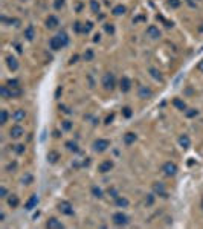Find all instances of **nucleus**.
Masks as SVG:
<instances>
[{
	"instance_id": "nucleus-50",
	"label": "nucleus",
	"mask_w": 203,
	"mask_h": 229,
	"mask_svg": "<svg viewBox=\"0 0 203 229\" xmlns=\"http://www.w3.org/2000/svg\"><path fill=\"white\" fill-rule=\"evenodd\" d=\"M99 40H101V35H99V34H96V35L93 37V41H95V43H98Z\"/></svg>"
},
{
	"instance_id": "nucleus-10",
	"label": "nucleus",
	"mask_w": 203,
	"mask_h": 229,
	"mask_svg": "<svg viewBox=\"0 0 203 229\" xmlns=\"http://www.w3.org/2000/svg\"><path fill=\"white\" fill-rule=\"evenodd\" d=\"M112 168H113V162H112V160H104V162L99 164L98 171H99V173H109Z\"/></svg>"
},
{
	"instance_id": "nucleus-54",
	"label": "nucleus",
	"mask_w": 203,
	"mask_h": 229,
	"mask_svg": "<svg viewBox=\"0 0 203 229\" xmlns=\"http://www.w3.org/2000/svg\"><path fill=\"white\" fill-rule=\"evenodd\" d=\"M201 209H203V197H201Z\"/></svg>"
},
{
	"instance_id": "nucleus-22",
	"label": "nucleus",
	"mask_w": 203,
	"mask_h": 229,
	"mask_svg": "<svg viewBox=\"0 0 203 229\" xmlns=\"http://www.w3.org/2000/svg\"><path fill=\"white\" fill-rule=\"evenodd\" d=\"M173 105H174L176 108L182 110V111H186V104H185L180 98H174V99H173Z\"/></svg>"
},
{
	"instance_id": "nucleus-5",
	"label": "nucleus",
	"mask_w": 203,
	"mask_h": 229,
	"mask_svg": "<svg viewBox=\"0 0 203 229\" xmlns=\"http://www.w3.org/2000/svg\"><path fill=\"white\" fill-rule=\"evenodd\" d=\"M162 171H163L166 176H174V174L177 173V165H176L174 162H166V164H163Z\"/></svg>"
},
{
	"instance_id": "nucleus-38",
	"label": "nucleus",
	"mask_w": 203,
	"mask_h": 229,
	"mask_svg": "<svg viewBox=\"0 0 203 229\" xmlns=\"http://www.w3.org/2000/svg\"><path fill=\"white\" fill-rule=\"evenodd\" d=\"M168 5L171 8H179L180 6V0H168Z\"/></svg>"
},
{
	"instance_id": "nucleus-52",
	"label": "nucleus",
	"mask_w": 203,
	"mask_h": 229,
	"mask_svg": "<svg viewBox=\"0 0 203 229\" xmlns=\"http://www.w3.org/2000/svg\"><path fill=\"white\" fill-rule=\"evenodd\" d=\"M197 67H198V70H200V72H203V60L198 63V66H197Z\"/></svg>"
},
{
	"instance_id": "nucleus-33",
	"label": "nucleus",
	"mask_w": 203,
	"mask_h": 229,
	"mask_svg": "<svg viewBox=\"0 0 203 229\" xmlns=\"http://www.w3.org/2000/svg\"><path fill=\"white\" fill-rule=\"evenodd\" d=\"M84 60H86V61H92V60H93V51H92V49H87V51L84 52Z\"/></svg>"
},
{
	"instance_id": "nucleus-15",
	"label": "nucleus",
	"mask_w": 203,
	"mask_h": 229,
	"mask_svg": "<svg viewBox=\"0 0 203 229\" xmlns=\"http://www.w3.org/2000/svg\"><path fill=\"white\" fill-rule=\"evenodd\" d=\"M25 118H26V111L22 110V108H19V110H16V111L12 113V119H14L16 122H22Z\"/></svg>"
},
{
	"instance_id": "nucleus-49",
	"label": "nucleus",
	"mask_w": 203,
	"mask_h": 229,
	"mask_svg": "<svg viewBox=\"0 0 203 229\" xmlns=\"http://www.w3.org/2000/svg\"><path fill=\"white\" fill-rule=\"evenodd\" d=\"M113 118H115V116H113V114H110V116H109V118L106 119V124H110V122L113 121Z\"/></svg>"
},
{
	"instance_id": "nucleus-14",
	"label": "nucleus",
	"mask_w": 203,
	"mask_h": 229,
	"mask_svg": "<svg viewBox=\"0 0 203 229\" xmlns=\"http://www.w3.org/2000/svg\"><path fill=\"white\" fill-rule=\"evenodd\" d=\"M153 191H154L156 194L162 196V197H166V189H165L163 183H160V182H156V183L153 185Z\"/></svg>"
},
{
	"instance_id": "nucleus-34",
	"label": "nucleus",
	"mask_w": 203,
	"mask_h": 229,
	"mask_svg": "<svg viewBox=\"0 0 203 229\" xmlns=\"http://www.w3.org/2000/svg\"><path fill=\"white\" fill-rule=\"evenodd\" d=\"M61 127H63L64 132H69V130H72V122H70V121H63V122H61Z\"/></svg>"
},
{
	"instance_id": "nucleus-23",
	"label": "nucleus",
	"mask_w": 203,
	"mask_h": 229,
	"mask_svg": "<svg viewBox=\"0 0 203 229\" xmlns=\"http://www.w3.org/2000/svg\"><path fill=\"white\" fill-rule=\"evenodd\" d=\"M8 205H9L11 208H17V206L20 205V199H19L16 194H11V196L8 197Z\"/></svg>"
},
{
	"instance_id": "nucleus-8",
	"label": "nucleus",
	"mask_w": 203,
	"mask_h": 229,
	"mask_svg": "<svg viewBox=\"0 0 203 229\" xmlns=\"http://www.w3.org/2000/svg\"><path fill=\"white\" fill-rule=\"evenodd\" d=\"M37 205H38V197H37L35 194H32V196H31V197L28 199V202L25 203V209L31 211V209L37 208Z\"/></svg>"
},
{
	"instance_id": "nucleus-45",
	"label": "nucleus",
	"mask_w": 203,
	"mask_h": 229,
	"mask_svg": "<svg viewBox=\"0 0 203 229\" xmlns=\"http://www.w3.org/2000/svg\"><path fill=\"white\" fill-rule=\"evenodd\" d=\"M6 194H8L6 188H5V186H2V188H0V197H2V199H5V197H8Z\"/></svg>"
},
{
	"instance_id": "nucleus-28",
	"label": "nucleus",
	"mask_w": 203,
	"mask_h": 229,
	"mask_svg": "<svg viewBox=\"0 0 203 229\" xmlns=\"http://www.w3.org/2000/svg\"><path fill=\"white\" fill-rule=\"evenodd\" d=\"M92 194H93L95 197L101 199V197H103V189L98 188V186H93V188H92Z\"/></svg>"
},
{
	"instance_id": "nucleus-39",
	"label": "nucleus",
	"mask_w": 203,
	"mask_h": 229,
	"mask_svg": "<svg viewBox=\"0 0 203 229\" xmlns=\"http://www.w3.org/2000/svg\"><path fill=\"white\" fill-rule=\"evenodd\" d=\"M14 151H16L17 154H23V153H25V145H16V147H14Z\"/></svg>"
},
{
	"instance_id": "nucleus-25",
	"label": "nucleus",
	"mask_w": 203,
	"mask_h": 229,
	"mask_svg": "<svg viewBox=\"0 0 203 229\" xmlns=\"http://www.w3.org/2000/svg\"><path fill=\"white\" fill-rule=\"evenodd\" d=\"M125 11H127V8L124 5H116L113 8V14L115 16H122V14H125Z\"/></svg>"
},
{
	"instance_id": "nucleus-1",
	"label": "nucleus",
	"mask_w": 203,
	"mask_h": 229,
	"mask_svg": "<svg viewBox=\"0 0 203 229\" xmlns=\"http://www.w3.org/2000/svg\"><path fill=\"white\" fill-rule=\"evenodd\" d=\"M115 75L113 73H110V72H107L104 76H103V86H104V89L106 90H113L115 89Z\"/></svg>"
},
{
	"instance_id": "nucleus-16",
	"label": "nucleus",
	"mask_w": 203,
	"mask_h": 229,
	"mask_svg": "<svg viewBox=\"0 0 203 229\" xmlns=\"http://www.w3.org/2000/svg\"><path fill=\"white\" fill-rule=\"evenodd\" d=\"M147 35H148L150 38H159V37H160V31H159V28H156V26H148V28H147Z\"/></svg>"
},
{
	"instance_id": "nucleus-9",
	"label": "nucleus",
	"mask_w": 203,
	"mask_h": 229,
	"mask_svg": "<svg viewBox=\"0 0 203 229\" xmlns=\"http://www.w3.org/2000/svg\"><path fill=\"white\" fill-rule=\"evenodd\" d=\"M46 227H49V229H61V227H64V224L60 220H57V218H49L46 221Z\"/></svg>"
},
{
	"instance_id": "nucleus-24",
	"label": "nucleus",
	"mask_w": 203,
	"mask_h": 229,
	"mask_svg": "<svg viewBox=\"0 0 203 229\" xmlns=\"http://www.w3.org/2000/svg\"><path fill=\"white\" fill-rule=\"evenodd\" d=\"M115 200H116V206H119V208H127L128 206V199H125L122 196H118Z\"/></svg>"
},
{
	"instance_id": "nucleus-19",
	"label": "nucleus",
	"mask_w": 203,
	"mask_h": 229,
	"mask_svg": "<svg viewBox=\"0 0 203 229\" xmlns=\"http://www.w3.org/2000/svg\"><path fill=\"white\" fill-rule=\"evenodd\" d=\"M135 141H136V135L133 132H128L124 135V144L125 145H131V144H135Z\"/></svg>"
},
{
	"instance_id": "nucleus-17",
	"label": "nucleus",
	"mask_w": 203,
	"mask_h": 229,
	"mask_svg": "<svg viewBox=\"0 0 203 229\" xmlns=\"http://www.w3.org/2000/svg\"><path fill=\"white\" fill-rule=\"evenodd\" d=\"M60 25V22H58V19L55 17V16H49L47 17V20H46V26L49 28V29H54V28H57Z\"/></svg>"
},
{
	"instance_id": "nucleus-3",
	"label": "nucleus",
	"mask_w": 203,
	"mask_h": 229,
	"mask_svg": "<svg viewBox=\"0 0 203 229\" xmlns=\"http://www.w3.org/2000/svg\"><path fill=\"white\" fill-rule=\"evenodd\" d=\"M113 223L116 224V226H124V224H127L128 223V217L124 214V212H116V214H113Z\"/></svg>"
},
{
	"instance_id": "nucleus-35",
	"label": "nucleus",
	"mask_w": 203,
	"mask_h": 229,
	"mask_svg": "<svg viewBox=\"0 0 203 229\" xmlns=\"http://www.w3.org/2000/svg\"><path fill=\"white\" fill-rule=\"evenodd\" d=\"M66 147L70 150V151H78V145L75 144V142H72V141H69V142H66Z\"/></svg>"
},
{
	"instance_id": "nucleus-41",
	"label": "nucleus",
	"mask_w": 203,
	"mask_h": 229,
	"mask_svg": "<svg viewBox=\"0 0 203 229\" xmlns=\"http://www.w3.org/2000/svg\"><path fill=\"white\" fill-rule=\"evenodd\" d=\"M63 5H64V0H55L54 8H55V9H61V8H63Z\"/></svg>"
},
{
	"instance_id": "nucleus-44",
	"label": "nucleus",
	"mask_w": 203,
	"mask_h": 229,
	"mask_svg": "<svg viewBox=\"0 0 203 229\" xmlns=\"http://www.w3.org/2000/svg\"><path fill=\"white\" fill-rule=\"evenodd\" d=\"M22 182H23V183H26V185H28V183H31V182H32V176H31V174H26V176H23Z\"/></svg>"
},
{
	"instance_id": "nucleus-42",
	"label": "nucleus",
	"mask_w": 203,
	"mask_h": 229,
	"mask_svg": "<svg viewBox=\"0 0 203 229\" xmlns=\"http://www.w3.org/2000/svg\"><path fill=\"white\" fill-rule=\"evenodd\" d=\"M150 72H151V75H153L156 79H160V81H162V75H160V72H157L156 69H151Z\"/></svg>"
},
{
	"instance_id": "nucleus-11",
	"label": "nucleus",
	"mask_w": 203,
	"mask_h": 229,
	"mask_svg": "<svg viewBox=\"0 0 203 229\" xmlns=\"http://www.w3.org/2000/svg\"><path fill=\"white\" fill-rule=\"evenodd\" d=\"M8 89H9V98H19L23 93V90L20 89V86H8Z\"/></svg>"
},
{
	"instance_id": "nucleus-47",
	"label": "nucleus",
	"mask_w": 203,
	"mask_h": 229,
	"mask_svg": "<svg viewBox=\"0 0 203 229\" xmlns=\"http://www.w3.org/2000/svg\"><path fill=\"white\" fill-rule=\"evenodd\" d=\"M61 92H63V89H61V86H60V87H57V90H55V98H60V95H61Z\"/></svg>"
},
{
	"instance_id": "nucleus-40",
	"label": "nucleus",
	"mask_w": 203,
	"mask_h": 229,
	"mask_svg": "<svg viewBox=\"0 0 203 229\" xmlns=\"http://www.w3.org/2000/svg\"><path fill=\"white\" fill-rule=\"evenodd\" d=\"M145 203H147L148 206H151V205L154 203V196H153V194H148L147 199H145Z\"/></svg>"
},
{
	"instance_id": "nucleus-46",
	"label": "nucleus",
	"mask_w": 203,
	"mask_h": 229,
	"mask_svg": "<svg viewBox=\"0 0 203 229\" xmlns=\"http://www.w3.org/2000/svg\"><path fill=\"white\" fill-rule=\"evenodd\" d=\"M60 110H61L63 113H67V114H70V113H72V111H70V110H69L66 105H60Z\"/></svg>"
},
{
	"instance_id": "nucleus-48",
	"label": "nucleus",
	"mask_w": 203,
	"mask_h": 229,
	"mask_svg": "<svg viewBox=\"0 0 203 229\" xmlns=\"http://www.w3.org/2000/svg\"><path fill=\"white\" fill-rule=\"evenodd\" d=\"M8 86H19V81L17 79H11V81H8Z\"/></svg>"
},
{
	"instance_id": "nucleus-43",
	"label": "nucleus",
	"mask_w": 203,
	"mask_h": 229,
	"mask_svg": "<svg viewBox=\"0 0 203 229\" xmlns=\"http://www.w3.org/2000/svg\"><path fill=\"white\" fill-rule=\"evenodd\" d=\"M104 29H106V32H109V34H113L115 32V28H113V25H104Z\"/></svg>"
},
{
	"instance_id": "nucleus-51",
	"label": "nucleus",
	"mask_w": 203,
	"mask_h": 229,
	"mask_svg": "<svg viewBox=\"0 0 203 229\" xmlns=\"http://www.w3.org/2000/svg\"><path fill=\"white\" fill-rule=\"evenodd\" d=\"M16 167H17L16 164H9V165H8V171H11V170H14Z\"/></svg>"
},
{
	"instance_id": "nucleus-55",
	"label": "nucleus",
	"mask_w": 203,
	"mask_h": 229,
	"mask_svg": "<svg viewBox=\"0 0 203 229\" xmlns=\"http://www.w3.org/2000/svg\"><path fill=\"white\" fill-rule=\"evenodd\" d=\"M23 2H26V0H23Z\"/></svg>"
},
{
	"instance_id": "nucleus-32",
	"label": "nucleus",
	"mask_w": 203,
	"mask_h": 229,
	"mask_svg": "<svg viewBox=\"0 0 203 229\" xmlns=\"http://www.w3.org/2000/svg\"><path fill=\"white\" fill-rule=\"evenodd\" d=\"M92 28H93V23H92V22H87L86 25H82V34H89V32L92 31Z\"/></svg>"
},
{
	"instance_id": "nucleus-6",
	"label": "nucleus",
	"mask_w": 203,
	"mask_h": 229,
	"mask_svg": "<svg viewBox=\"0 0 203 229\" xmlns=\"http://www.w3.org/2000/svg\"><path fill=\"white\" fill-rule=\"evenodd\" d=\"M58 209H60V212H61V214H66V215H72V214H73V208H72V205H70L69 202H66V200H63V202L58 205Z\"/></svg>"
},
{
	"instance_id": "nucleus-53",
	"label": "nucleus",
	"mask_w": 203,
	"mask_h": 229,
	"mask_svg": "<svg viewBox=\"0 0 203 229\" xmlns=\"http://www.w3.org/2000/svg\"><path fill=\"white\" fill-rule=\"evenodd\" d=\"M76 60H78V55H73V57L70 58V63H76Z\"/></svg>"
},
{
	"instance_id": "nucleus-31",
	"label": "nucleus",
	"mask_w": 203,
	"mask_h": 229,
	"mask_svg": "<svg viewBox=\"0 0 203 229\" xmlns=\"http://www.w3.org/2000/svg\"><path fill=\"white\" fill-rule=\"evenodd\" d=\"M0 95H2L3 98H9V89H8V86H2V87H0Z\"/></svg>"
},
{
	"instance_id": "nucleus-29",
	"label": "nucleus",
	"mask_w": 203,
	"mask_h": 229,
	"mask_svg": "<svg viewBox=\"0 0 203 229\" xmlns=\"http://www.w3.org/2000/svg\"><path fill=\"white\" fill-rule=\"evenodd\" d=\"M6 121H8V111L2 110L0 111V124H6Z\"/></svg>"
},
{
	"instance_id": "nucleus-26",
	"label": "nucleus",
	"mask_w": 203,
	"mask_h": 229,
	"mask_svg": "<svg viewBox=\"0 0 203 229\" xmlns=\"http://www.w3.org/2000/svg\"><path fill=\"white\" fill-rule=\"evenodd\" d=\"M47 160H49L51 164H55V162L58 160V153H57V151H51V153L47 154Z\"/></svg>"
},
{
	"instance_id": "nucleus-37",
	"label": "nucleus",
	"mask_w": 203,
	"mask_h": 229,
	"mask_svg": "<svg viewBox=\"0 0 203 229\" xmlns=\"http://www.w3.org/2000/svg\"><path fill=\"white\" fill-rule=\"evenodd\" d=\"M73 31H75V32H78V34H79V32H82V25H81L79 22H75V23H73Z\"/></svg>"
},
{
	"instance_id": "nucleus-20",
	"label": "nucleus",
	"mask_w": 203,
	"mask_h": 229,
	"mask_svg": "<svg viewBox=\"0 0 203 229\" xmlns=\"http://www.w3.org/2000/svg\"><path fill=\"white\" fill-rule=\"evenodd\" d=\"M25 37H26V40H29V41L34 40V37H35V29H34L32 25H29V26L25 29Z\"/></svg>"
},
{
	"instance_id": "nucleus-36",
	"label": "nucleus",
	"mask_w": 203,
	"mask_h": 229,
	"mask_svg": "<svg viewBox=\"0 0 203 229\" xmlns=\"http://www.w3.org/2000/svg\"><path fill=\"white\" fill-rule=\"evenodd\" d=\"M185 113H186V116H188V118H194V116H197V114H198V110L191 108V110H186Z\"/></svg>"
},
{
	"instance_id": "nucleus-21",
	"label": "nucleus",
	"mask_w": 203,
	"mask_h": 229,
	"mask_svg": "<svg viewBox=\"0 0 203 229\" xmlns=\"http://www.w3.org/2000/svg\"><path fill=\"white\" fill-rule=\"evenodd\" d=\"M179 144H180V147H182V148H189V145H191V139L188 138V135H182V136L179 138Z\"/></svg>"
},
{
	"instance_id": "nucleus-13",
	"label": "nucleus",
	"mask_w": 203,
	"mask_h": 229,
	"mask_svg": "<svg viewBox=\"0 0 203 229\" xmlns=\"http://www.w3.org/2000/svg\"><path fill=\"white\" fill-rule=\"evenodd\" d=\"M119 87H121V90H122V92H128V90L131 89V81H130V78L122 76V78H121V81H119Z\"/></svg>"
},
{
	"instance_id": "nucleus-2",
	"label": "nucleus",
	"mask_w": 203,
	"mask_h": 229,
	"mask_svg": "<svg viewBox=\"0 0 203 229\" xmlns=\"http://www.w3.org/2000/svg\"><path fill=\"white\" fill-rule=\"evenodd\" d=\"M109 147H110V142H109L107 139H96V141L93 142V150L98 151V153L106 151Z\"/></svg>"
},
{
	"instance_id": "nucleus-7",
	"label": "nucleus",
	"mask_w": 203,
	"mask_h": 229,
	"mask_svg": "<svg viewBox=\"0 0 203 229\" xmlns=\"http://www.w3.org/2000/svg\"><path fill=\"white\" fill-rule=\"evenodd\" d=\"M138 95H139V98H142V99H148V98L153 96V90H151L150 87H147V86H141Z\"/></svg>"
},
{
	"instance_id": "nucleus-4",
	"label": "nucleus",
	"mask_w": 203,
	"mask_h": 229,
	"mask_svg": "<svg viewBox=\"0 0 203 229\" xmlns=\"http://www.w3.org/2000/svg\"><path fill=\"white\" fill-rule=\"evenodd\" d=\"M49 48H51L52 51H60L61 48H64V43H63V40L60 38V35L52 37V38L49 40Z\"/></svg>"
},
{
	"instance_id": "nucleus-18",
	"label": "nucleus",
	"mask_w": 203,
	"mask_h": 229,
	"mask_svg": "<svg viewBox=\"0 0 203 229\" xmlns=\"http://www.w3.org/2000/svg\"><path fill=\"white\" fill-rule=\"evenodd\" d=\"M6 63H8V67L11 69V70H17L19 69V61H17V58L16 57H6Z\"/></svg>"
},
{
	"instance_id": "nucleus-30",
	"label": "nucleus",
	"mask_w": 203,
	"mask_h": 229,
	"mask_svg": "<svg viewBox=\"0 0 203 229\" xmlns=\"http://www.w3.org/2000/svg\"><path fill=\"white\" fill-rule=\"evenodd\" d=\"M131 114H133V111H131L130 107H124V108H122V116H124V118L128 119V118H131Z\"/></svg>"
},
{
	"instance_id": "nucleus-12",
	"label": "nucleus",
	"mask_w": 203,
	"mask_h": 229,
	"mask_svg": "<svg viewBox=\"0 0 203 229\" xmlns=\"http://www.w3.org/2000/svg\"><path fill=\"white\" fill-rule=\"evenodd\" d=\"M9 133H11V138L19 139V138H22V136L25 135V130H23V127H20V125H14Z\"/></svg>"
},
{
	"instance_id": "nucleus-27",
	"label": "nucleus",
	"mask_w": 203,
	"mask_h": 229,
	"mask_svg": "<svg viewBox=\"0 0 203 229\" xmlns=\"http://www.w3.org/2000/svg\"><path fill=\"white\" fill-rule=\"evenodd\" d=\"M90 9H92V12H95V14L99 12V3L96 2V0H90Z\"/></svg>"
}]
</instances>
